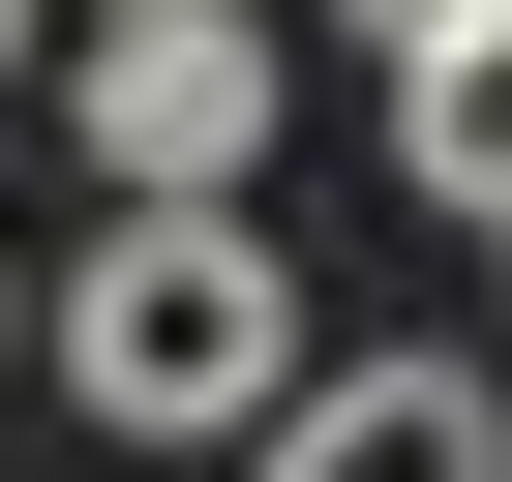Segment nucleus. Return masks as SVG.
Returning <instances> with one entry per match:
<instances>
[{"mask_svg":"<svg viewBox=\"0 0 512 482\" xmlns=\"http://www.w3.org/2000/svg\"><path fill=\"white\" fill-rule=\"evenodd\" d=\"M31 362H61L121 452H241V422L302 392V272L241 241V181H121V211H91V272L31 302Z\"/></svg>","mask_w":512,"mask_h":482,"instance_id":"nucleus-1","label":"nucleus"},{"mask_svg":"<svg viewBox=\"0 0 512 482\" xmlns=\"http://www.w3.org/2000/svg\"><path fill=\"white\" fill-rule=\"evenodd\" d=\"M61 121L121 181H241V151H272V0H91V31H61Z\"/></svg>","mask_w":512,"mask_h":482,"instance_id":"nucleus-2","label":"nucleus"},{"mask_svg":"<svg viewBox=\"0 0 512 482\" xmlns=\"http://www.w3.org/2000/svg\"><path fill=\"white\" fill-rule=\"evenodd\" d=\"M241 482H512V392L482 362H302L241 422Z\"/></svg>","mask_w":512,"mask_h":482,"instance_id":"nucleus-3","label":"nucleus"},{"mask_svg":"<svg viewBox=\"0 0 512 482\" xmlns=\"http://www.w3.org/2000/svg\"><path fill=\"white\" fill-rule=\"evenodd\" d=\"M392 181L512 211V0H482V31H392Z\"/></svg>","mask_w":512,"mask_h":482,"instance_id":"nucleus-4","label":"nucleus"},{"mask_svg":"<svg viewBox=\"0 0 512 482\" xmlns=\"http://www.w3.org/2000/svg\"><path fill=\"white\" fill-rule=\"evenodd\" d=\"M332 31H362V61H392V31H482V0H332Z\"/></svg>","mask_w":512,"mask_h":482,"instance_id":"nucleus-5","label":"nucleus"},{"mask_svg":"<svg viewBox=\"0 0 512 482\" xmlns=\"http://www.w3.org/2000/svg\"><path fill=\"white\" fill-rule=\"evenodd\" d=\"M31 31H61V0H0V61H31Z\"/></svg>","mask_w":512,"mask_h":482,"instance_id":"nucleus-6","label":"nucleus"},{"mask_svg":"<svg viewBox=\"0 0 512 482\" xmlns=\"http://www.w3.org/2000/svg\"><path fill=\"white\" fill-rule=\"evenodd\" d=\"M0 362H31V302H0Z\"/></svg>","mask_w":512,"mask_h":482,"instance_id":"nucleus-7","label":"nucleus"},{"mask_svg":"<svg viewBox=\"0 0 512 482\" xmlns=\"http://www.w3.org/2000/svg\"><path fill=\"white\" fill-rule=\"evenodd\" d=\"M482 241H512V211H482Z\"/></svg>","mask_w":512,"mask_h":482,"instance_id":"nucleus-8","label":"nucleus"}]
</instances>
